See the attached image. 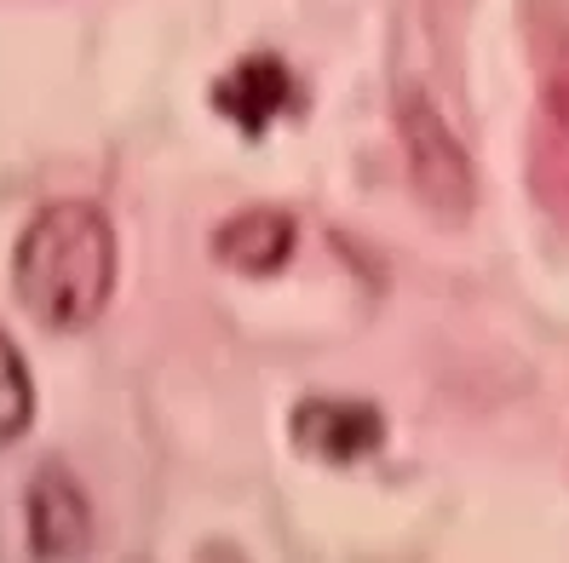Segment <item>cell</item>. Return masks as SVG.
Here are the masks:
<instances>
[{
    "label": "cell",
    "mask_w": 569,
    "mask_h": 563,
    "mask_svg": "<svg viewBox=\"0 0 569 563\" xmlns=\"http://www.w3.org/2000/svg\"><path fill=\"white\" fill-rule=\"evenodd\" d=\"M18 305L52 334H81L116 300V230L110 213L81 195L47 202L12 248Z\"/></svg>",
    "instance_id": "6da1fadb"
},
{
    "label": "cell",
    "mask_w": 569,
    "mask_h": 563,
    "mask_svg": "<svg viewBox=\"0 0 569 563\" xmlns=\"http://www.w3.org/2000/svg\"><path fill=\"white\" fill-rule=\"evenodd\" d=\"M397 144H403V168L409 184L420 195V208H431L438 219H466L478 202V168L466 155L460 132L449 127V115L431 104L426 87H403L397 92Z\"/></svg>",
    "instance_id": "7a4b0ae2"
},
{
    "label": "cell",
    "mask_w": 569,
    "mask_h": 563,
    "mask_svg": "<svg viewBox=\"0 0 569 563\" xmlns=\"http://www.w3.org/2000/svg\"><path fill=\"white\" fill-rule=\"evenodd\" d=\"M23 529H29V552L41 563H70L87 552L92 541V506H87V489L47 460V466L29 477V501H23Z\"/></svg>",
    "instance_id": "3957f363"
},
{
    "label": "cell",
    "mask_w": 569,
    "mask_h": 563,
    "mask_svg": "<svg viewBox=\"0 0 569 563\" xmlns=\"http://www.w3.org/2000/svg\"><path fill=\"white\" fill-rule=\"evenodd\" d=\"M293 443L328 460V466H357L386 449V420L368 403H346V396H311L293 409Z\"/></svg>",
    "instance_id": "277c9868"
},
{
    "label": "cell",
    "mask_w": 569,
    "mask_h": 563,
    "mask_svg": "<svg viewBox=\"0 0 569 563\" xmlns=\"http://www.w3.org/2000/svg\"><path fill=\"white\" fill-rule=\"evenodd\" d=\"M293 219L282 208H242L213 230V259L237 277H271L293 253Z\"/></svg>",
    "instance_id": "5b68a950"
},
{
    "label": "cell",
    "mask_w": 569,
    "mask_h": 563,
    "mask_svg": "<svg viewBox=\"0 0 569 563\" xmlns=\"http://www.w3.org/2000/svg\"><path fill=\"white\" fill-rule=\"evenodd\" d=\"M288 92H293V81H288V70L277 58H242L237 70L213 87V110L230 115L253 139V132H264V121H277Z\"/></svg>",
    "instance_id": "8992f818"
},
{
    "label": "cell",
    "mask_w": 569,
    "mask_h": 563,
    "mask_svg": "<svg viewBox=\"0 0 569 563\" xmlns=\"http://www.w3.org/2000/svg\"><path fill=\"white\" fill-rule=\"evenodd\" d=\"M36 425V380H29L23 351L0 334V449L18 443Z\"/></svg>",
    "instance_id": "52a82bcc"
}]
</instances>
